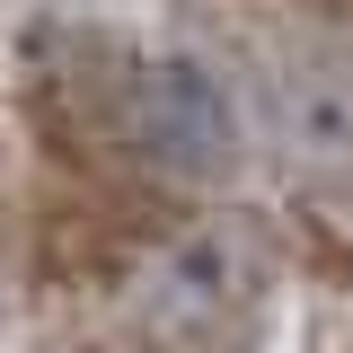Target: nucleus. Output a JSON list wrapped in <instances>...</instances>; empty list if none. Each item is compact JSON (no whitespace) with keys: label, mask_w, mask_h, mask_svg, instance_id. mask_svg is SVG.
<instances>
[{"label":"nucleus","mask_w":353,"mask_h":353,"mask_svg":"<svg viewBox=\"0 0 353 353\" xmlns=\"http://www.w3.org/2000/svg\"><path fill=\"white\" fill-rule=\"evenodd\" d=\"M283 256L256 212H203L159 239L124 283V327L150 353H248L274 309Z\"/></svg>","instance_id":"obj_1"},{"label":"nucleus","mask_w":353,"mask_h":353,"mask_svg":"<svg viewBox=\"0 0 353 353\" xmlns=\"http://www.w3.org/2000/svg\"><path fill=\"white\" fill-rule=\"evenodd\" d=\"M97 124L159 185H230L248 168V106H239V88L203 53H176V44L115 53V71L97 88Z\"/></svg>","instance_id":"obj_2"},{"label":"nucleus","mask_w":353,"mask_h":353,"mask_svg":"<svg viewBox=\"0 0 353 353\" xmlns=\"http://www.w3.org/2000/svg\"><path fill=\"white\" fill-rule=\"evenodd\" d=\"M274 132L301 150L309 168H353V71L327 53H283L265 71Z\"/></svg>","instance_id":"obj_3"}]
</instances>
